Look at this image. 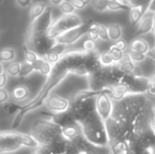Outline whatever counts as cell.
<instances>
[{
  "mask_svg": "<svg viewBox=\"0 0 155 154\" xmlns=\"http://www.w3.org/2000/svg\"><path fill=\"white\" fill-rule=\"evenodd\" d=\"M150 103L151 101L144 94H127L123 100L114 103L112 117L133 125L139 114Z\"/></svg>",
  "mask_w": 155,
  "mask_h": 154,
  "instance_id": "1",
  "label": "cell"
},
{
  "mask_svg": "<svg viewBox=\"0 0 155 154\" xmlns=\"http://www.w3.org/2000/svg\"><path fill=\"white\" fill-rule=\"evenodd\" d=\"M67 74L65 73H60V72H51L50 75L47 78L46 83L45 84V85L41 88V90L38 92V93L36 94V96L32 99L28 103L21 106L20 111L18 112V113L16 114V116L15 117L14 121H13V124H12V128L13 129H16L21 122L23 121L25 115L29 113L30 111L35 110L37 108H39L40 106L43 105L44 103H45V101L47 100V98L49 97V93L56 86L58 85L65 77H66Z\"/></svg>",
  "mask_w": 155,
  "mask_h": 154,
  "instance_id": "2",
  "label": "cell"
},
{
  "mask_svg": "<svg viewBox=\"0 0 155 154\" xmlns=\"http://www.w3.org/2000/svg\"><path fill=\"white\" fill-rule=\"evenodd\" d=\"M87 52L84 50L67 51L60 60L53 65V72H61L67 74H73L79 76H88L89 73L85 65Z\"/></svg>",
  "mask_w": 155,
  "mask_h": 154,
  "instance_id": "3",
  "label": "cell"
},
{
  "mask_svg": "<svg viewBox=\"0 0 155 154\" xmlns=\"http://www.w3.org/2000/svg\"><path fill=\"white\" fill-rule=\"evenodd\" d=\"M80 126L83 136L90 143L98 147L109 146V137L105 123L97 113L93 114Z\"/></svg>",
  "mask_w": 155,
  "mask_h": 154,
  "instance_id": "4",
  "label": "cell"
},
{
  "mask_svg": "<svg viewBox=\"0 0 155 154\" xmlns=\"http://www.w3.org/2000/svg\"><path fill=\"white\" fill-rule=\"evenodd\" d=\"M30 134L40 145L49 146L55 141L62 139V128L51 120L39 119L33 123Z\"/></svg>",
  "mask_w": 155,
  "mask_h": 154,
  "instance_id": "5",
  "label": "cell"
},
{
  "mask_svg": "<svg viewBox=\"0 0 155 154\" xmlns=\"http://www.w3.org/2000/svg\"><path fill=\"white\" fill-rule=\"evenodd\" d=\"M104 123L109 137V144L111 143L119 141L129 142L134 135V127L128 123L123 122L114 117H111Z\"/></svg>",
  "mask_w": 155,
  "mask_h": 154,
  "instance_id": "6",
  "label": "cell"
},
{
  "mask_svg": "<svg viewBox=\"0 0 155 154\" xmlns=\"http://www.w3.org/2000/svg\"><path fill=\"white\" fill-rule=\"evenodd\" d=\"M56 44V40L47 36V34H27L25 46L37 54L38 57L45 58L48 52Z\"/></svg>",
  "mask_w": 155,
  "mask_h": 154,
  "instance_id": "7",
  "label": "cell"
},
{
  "mask_svg": "<svg viewBox=\"0 0 155 154\" xmlns=\"http://www.w3.org/2000/svg\"><path fill=\"white\" fill-rule=\"evenodd\" d=\"M84 24L83 19L76 14L63 15L58 19L54 21L50 29L47 32V36L53 39H56L64 33L77 27Z\"/></svg>",
  "mask_w": 155,
  "mask_h": 154,
  "instance_id": "8",
  "label": "cell"
},
{
  "mask_svg": "<svg viewBox=\"0 0 155 154\" xmlns=\"http://www.w3.org/2000/svg\"><path fill=\"white\" fill-rule=\"evenodd\" d=\"M70 110L72 111L76 123L81 125L96 113V97L88 98L77 103H71Z\"/></svg>",
  "mask_w": 155,
  "mask_h": 154,
  "instance_id": "9",
  "label": "cell"
},
{
  "mask_svg": "<svg viewBox=\"0 0 155 154\" xmlns=\"http://www.w3.org/2000/svg\"><path fill=\"white\" fill-rule=\"evenodd\" d=\"M121 83L128 87L129 94H145L148 93L151 79L136 74H125Z\"/></svg>",
  "mask_w": 155,
  "mask_h": 154,
  "instance_id": "10",
  "label": "cell"
},
{
  "mask_svg": "<svg viewBox=\"0 0 155 154\" xmlns=\"http://www.w3.org/2000/svg\"><path fill=\"white\" fill-rule=\"evenodd\" d=\"M53 23L54 21L52 18V8L50 6H46L43 15H40L34 22L30 23L27 34H47Z\"/></svg>",
  "mask_w": 155,
  "mask_h": 154,
  "instance_id": "11",
  "label": "cell"
},
{
  "mask_svg": "<svg viewBox=\"0 0 155 154\" xmlns=\"http://www.w3.org/2000/svg\"><path fill=\"white\" fill-rule=\"evenodd\" d=\"M91 23L92 22L84 23L83 25L64 33L63 34L59 35L55 39L56 43L61 44H64L67 46L76 43L81 37H83L84 34H87V32H88V29H89Z\"/></svg>",
  "mask_w": 155,
  "mask_h": 154,
  "instance_id": "12",
  "label": "cell"
},
{
  "mask_svg": "<svg viewBox=\"0 0 155 154\" xmlns=\"http://www.w3.org/2000/svg\"><path fill=\"white\" fill-rule=\"evenodd\" d=\"M21 147L16 132H0V154L15 152Z\"/></svg>",
  "mask_w": 155,
  "mask_h": 154,
  "instance_id": "13",
  "label": "cell"
},
{
  "mask_svg": "<svg viewBox=\"0 0 155 154\" xmlns=\"http://www.w3.org/2000/svg\"><path fill=\"white\" fill-rule=\"evenodd\" d=\"M114 112V103L111 97L106 93V88L104 93L96 97V113L105 122L110 119Z\"/></svg>",
  "mask_w": 155,
  "mask_h": 154,
  "instance_id": "14",
  "label": "cell"
},
{
  "mask_svg": "<svg viewBox=\"0 0 155 154\" xmlns=\"http://www.w3.org/2000/svg\"><path fill=\"white\" fill-rule=\"evenodd\" d=\"M88 77L89 87L92 91H103L109 87L108 67H103L99 71L90 74Z\"/></svg>",
  "mask_w": 155,
  "mask_h": 154,
  "instance_id": "15",
  "label": "cell"
},
{
  "mask_svg": "<svg viewBox=\"0 0 155 154\" xmlns=\"http://www.w3.org/2000/svg\"><path fill=\"white\" fill-rule=\"evenodd\" d=\"M47 109L54 113H59L70 109L71 102L58 95H51L45 101Z\"/></svg>",
  "mask_w": 155,
  "mask_h": 154,
  "instance_id": "16",
  "label": "cell"
},
{
  "mask_svg": "<svg viewBox=\"0 0 155 154\" xmlns=\"http://www.w3.org/2000/svg\"><path fill=\"white\" fill-rule=\"evenodd\" d=\"M155 23V14L146 12L139 23L135 35H143L153 31Z\"/></svg>",
  "mask_w": 155,
  "mask_h": 154,
  "instance_id": "17",
  "label": "cell"
},
{
  "mask_svg": "<svg viewBox=\"0 0 155 154\" xmlns=\"http://www.w3.org/2000/svg\"><path fill=\"white\" fill-rule=\"evenodd\" d=\"M50 120L53 121L55 124H57L61 128L77 123L75 119H74V114L70 109L65 111V112H63V113L52 114Z\"/></svg>",
  "mask_w": 155,
  "mask_h": 154,
  "instance_id": "18",
  "label": "cell"
},
{
  "mask_svg": "<svg viewBox=\"0 0 155 154\" xmlns=\"http://www.w3.org/2000/svg\"><path fill=\"white\" fill-rule=\"evenodd\" d=\"M115 65L124 74H136V65L134 63H133L131 61V59L129 58V56L127 54H125L124 56V58L117 64H115Z\"/></svg>",
  "mask_w": 155,
  "mask_h": 154,
  "instance_id": "19",
  "label": "cell"
},
{
  "mask_svg": "<svg viewBox=\"0 0 155 154\" xmlns=\"http://www.w3.org/2000/svg\"><path fill=\"white\" fill-rule=\"evenodd\" d=\"M32 65L34 71L39 72L41 74L45 76H49L53 69V65L50 63H48L45 58H41V57H39L35 62H34Z\"/></svg>",
  "mask_w": 155,
  "mask_h": 154,
  "instance_id": "20",
  "label": "cell"
},
{
  "mask_svg": "<svg viewBox=\"0 0 155 154\" xmlns=\"http://www.w3.org/2000/svg\"><path fill=\"white\" fill-rule=\"evenodd\" d=\"M111 154H131L129 143L126 141H119L109 144Z\"/></svg>",
  "mask_w": 155,
  "mask_h": 154,
  "instance_id": "21",
  "label": "cell"
},
{
  "mask_svg": "<svg viewBox=\"0 0 155 154\" xmlns=\"http://www.w3.org/2000/svg\"><path fill=\"white\" fill-rule=\"evenodd\" d=\"M16 136L17 139L20 143V144L25 147H29V148H33V149H36L40 146L39 143L29 133H17L16 132Z\"/></svg>",
  "mask_w": 155,
  "mask_h": 154,
  "instance_id": "22",
  "label": "cell"
},
{
  "mask_svg": "<svg viewBox=\"0 0 155 154\" xmlns=\"http://www.w3.org/2000/svg\"><path fill=\"white\" fill-rule=\"evenodd\" d=\"M81 133H82L81 126L78 123L62 128V135H63V137L64 139H66L67 141H70V142L73 141L74 139H75Z\"/></svg>",
  "mask_w": 155,
  "mask_h": 154,
  "instance_id": "23",
  "label": "cell"
},
{
  "mask_svg": "<svg viewBox=\"0 0 155 154\" xmlns=\"http://www.w3.org/2000/svg\"><path fill=\"white\" fill-rule=\"evenodd\" d=\"M45 8H46V5L43 2H37L31 6L30 11H29V22L32 23L35 19H37L40 15H42Z\"/></svg>",
  "mask_w": 155,
  "mask_h": 154,
  "instance_id": "24",
  "label": "cell"
},
{
  "mask_svg": "<svg viewBox=\"0 0 155 154\" xmlns=\"http://www.w3.org/2000/svg\"><path fill=\"white\" fill-rule=\"evenodd\" d=\"M107 26V30H108V34H109V38L111 41L116 42L119 39L122 38L123 35V28L119 24H110Z\"/></svg>",
  "mask_w": 155,
  "mask_h": 154,
  "instance_id": "25",
  "label": "cell"
},
{
  "mask_svg": "<svg viewBox=\"0 0 155 154\" xmlns=\"http://www.w3.org/2000/svg\"><path fill=\"white\" fill-rule=\"evenodd\" d=\"M130 49L143 54H147L150 50V47L147 41H145L143 38H136L131 43Z\"/></svg>",
  "mask_w": 155,
  "mask_h": 154,
  "instance_id": "26",
  "label": "cell"
},
{
  "mask_svg": "<svg viewBox=\"0 0 155 154\" xmlns=\"http://www.w3.org/2000/svg\"><path fill=\"white\" fill-rule=\"evenodd\" d=\"M145 12L143 8L141 7H132L129 10V18H130V22L131 25L133 26H135L136 25H138L140 23V21L142 20L143 16L144 15Z\"/></svg>",
  "mask_w": 155,
  "mask_h": 154,
  "instance_id": "27",
  "label": "cell"
},
{
  "mask_svg": "<svg viewBox=\"0 0 155 154\" xmlns=\"http://www.w3.org/2000/svg\"><path fill=\"white\" fill-rule=\"evenodd\" d=\"M28 96H29V91L28 88L25 85L16 86L12 92V97L17 102H22L27 99Z\"/></svg>",
  "mask_w": 155,
  "mask_h": 154,
  "instance_id": "28",
  "label": "cell"
},
{
  "mask_svg": "<svg viewBox=\"0 0 155 154\" xmlns=\"http://www.w3.org/2000/svg\"><path fill=\"white\" fill-rule=\"evenodd\" d=\"M152 0H122L124 4L128 5L130 8L132 7H141L144 10V12H147V9L150 5Z\"/></svg>",
  "mask_w": 155,
  "mask_h": 154,
  "instance_id": "29",
  "label": "cell"
},
{
  "mask_svg": "<svg viewBox=\"0 0 155 154\" xmlns=\"http://www.w3.org/2000/svg\"><path fill=\"white\" fill-rule=\"evenodd\" d=\"M99 61L103 67H111L115 64L114 60L108 50L104 51L99 54Z\"/></svg>",
  "mask_w": 155,
  "mask_h": 154,
  "instance_id": "30",
  "label": "cell"
},
{
  "mask_svg": "<svg viewBox=\"0 0 155 154\" xmlns=\"http://www.w3.org/2000/svg\"><path fill=\"white\" fill-rule=\"evenodd\" d=\"M15 57V52L12 48H4L0 50V62H11Z\"/></svg>",
  "mask_w": 155,
  "mask_h": 154,
  "instance_id": "31",
  "label": "cell"
},
{
  "mask_svg": "<svg viewBox=\"0 0 155 154\" xmlns=\"http://www.w3.org/2000/svg\"><path fill=\"white\" fill-rule=\"evenodd\" d=\"M109 0H90L91 6L97 12H104L108 10Z\"/></svg>",
  "mask_w": 155,
  "mask_h": 154,
  "instance_id": "32",
  "label": "cell"
},
{
  "mask_svg": "<svg viewBox=\"0 0 155 154\" xmlns=\"http://www.w3.org/2000/svg\"><path fill=\"white\" fill-rule=\"evenodd\" d=\"M127 55L129 56V58L131 59V61L133 63H134V64H136V63H142V62H143L147 58L146 54H143V53H140V52H136V51H134V50H131V49L128 51Z\"/></svg>",
  "mask_w": 155,
  "mask_h": 154,
  "instance_id": "33",
  "label": "cell"
},
{
  "mask_svg": "<svg viewBox=\"0 0 155 154\" xmlns=\"http://www.w3.org/2000/svg\"><path fill=\"white\" fill-rule=\"evenodd\" d=\"M108 51H109V53L111 54L112 57L114 58L115 64L119 63V62L124 58V56L125 55V54H124V52H123V51H121L120 49H118L114 44H112V45L109 47Z\"/></svg>",
  "mask_w": 155,
  "mask_h": 154,
  "instance_id": "34",
  "label": "cell"
},
{
  "mask_svg": "<svg viewBox=\"0 0 155 154\" xmlns=\"http://www.w3.org/2000/svg\"><path fill=\"white\" fill-rule=\"evenodd\" d=\"M20 70H21V64L20 63H16V62H13V63H11L7 66L6 73L10 76L16 77V76L20 75Z\"/></svg>",
  "mask_w": 155,
  "mask_h": 154,
  "instance_id": "35",
  "label": "cell"
},
{
  "mask_svg": "<svg viewBox=\"0 0 155 154\" xmlns=\"http://www.w3.org/2000/svg\"><path fill=\"white\" fill-rule=\"evenodd\" d=\"M108 10H110V11H128L129 12L130 7L121 1H119V2H109Z\"/></svg>",
  "mask_w": 155,
  "mask_h": 154,
  "instance_id": "36",
  "label": "cell"
},
{
  "mask_svg": "<svg viewBox=\"0 0 155 154\" xmlns=\"http://www.w3.org/2000/svg\"><path fill=\"white\" fill-rule=\"evenodd\" d=\"M87 35L88 38L93 40V41H96L99 39V34H98V28H97V23L92 22L90 24L88 32H87Z\"/></svg>",
  "mask_w": 155,
  "mask_h": 154,
  "instance_id": "37",
  "label": "cell"
},
{
  "mask_svg": "<svg viewBox=\"0 0 155 154\" xmlns=\"http://www.w3.org/2000/svg\"><path fill=\"white\" fill-rule=\"evenodd\" d=\"M59 8L60 10L64 13V15H71V14H74L75 8L71 5L70 2H68L67 0H64L61 5H59Z\"/></svg>",
  "mask_w": 155,
  "mask_h": 154,
  "instance_id": "38",
  "label": "cell"
},
{
  "mask_svg": "<svg viewBox=\"0 0 155 154\" xmlns=\"http://www.w3.org/2000/svg\"><path fill=\"white\" fill-rule=\"evenodd\" d=\"M97 28H98V34H99V39L104 41H110L107 26L104 25L102 24L97 23Z\"/></svg>",
  "mask_w": 155,
  "mask_h": 154,
  "instance_id": "39",
  "label": "cell"
},
{
  "mask_svg": "<svg viewBox=\"0 0 155 154\" xmlns=\"http://www.w3.org/2000/svg\"><path fill=\"white\" fill-rule=\"evenodd\" d=\"M23 51H24V54H25V62L29 63V64H33L34 62H35L39 57L37 56V54H35L34 52L28 50L25 45L23 47Z\"/></svg>",
  "mask_w": 155,
  "mask_h": 154,
  "instance_id": "40",
  "label": "cell"
},
{
  "mask_svg": "<svg viewBox=\"0 0 155 154\" xmlns=\"http://www.w3.org/2000/svg\"><path fill=\"white\" fill-rule=\"evenodd\" d=\"M33 71H34V68H33L32 64H29L27 62L21 63V70H20V75L19 76L25 77V76L29 75Z\"/></svg>",
  "mask_w": 155,
  "mask_h": 154,
  "instance_id": "41",
  "label": "cell"
},
{
  "mask_svg": "<svg viewBox=\"0 0 155 154\" xmlns=\"http://www.w3.org/2000/svg\"><path fill=\"white\" fill-rule=\"evenodd\" d=\"M5 111L8 113V114H14L16 112H19L21 109V105L14 103H7L5 104L4 106Z\"/></svg>",
  "mask_w": 155,
  "mask_h": 154,
  "instance_id": "42",
  "label": "cell"
},
{
  "mask_svg": "<svg viewBox=\"0 0 155 154\" xmlns=\"http://www.w3.org/2000/svg\"><path fill=\"white\" fill-rule=\"evenodd\" d=\"M68 2L71 3V5L78 10H82L84 8H85L89 4H90V0H67Z\"/></svg>",
  "mask_w": 155,
  "mask_h": 154,
  "instance_id": "43",
  "label": "cell"
},
{
  "mask_svg": "<svg viewBox=\"0 0 155 154\" xmlns=\"http://www.w3.org/2000/svg\"><path fill=\"white\" fill-rule=\"evenodd\" d=\"M95 47H96L95 42L89 38L86 39L83 44V50L85 52H94L95 50Z\"/></svg>",
  "mask_w": 155,
  "mask_h": 154,
  "instance_id": "44",
  "label": "cell"
},
{
  "mask_svg": "<svg viewBox=\"0 0 155 154\" xmlns=\"http://www.w3.org/2000/svg\"><path fill=\"white\" fill-rule=\"evenodd\" d=\"M9 97H10L9 93L5 89H4V88L0 89V104L7 103Z\"/></svg>",
  "mask_w": 155,
  "mask_h": 154,
  "instance_id": "45",
  "label": "cell"
},
{
  "mask_svg": "<svg viewBox=\"0 0 155 154\" xmlns=\"http://www.w3.org/2000/svg\"><path fill=\"white\" fill-rule=\"evenodd\" d=\"M34 154H55L47 146L45 145H40L38 148L35 149V152Z\"/></svg>",
  "mask_w": 155,
  "mask_h": 154,
  "instance_id": "46",
  "label": "cell"
},
{
  "mask_svg": "<svg viewBox=\"0 0 155 154\" xmlns=\"http://www.w3.org/2000/svg\"><path fill=\"white\" fill-rule=\"evenodd\" d=\"M63 154H80V152L78 151V149L75 147V145L72 142H69V144H68L66 150Z\"/></svg>",
  "mask_w": 155,
  "mask_h": 154,
  "instance_id": "47",
  "label": "cell"
},
{
  "mask_svg": "<svg viewBox=\"0 0 155 154\" xmlns=\"http://www.w3.org/2000/svg\"><path fill=\"white\" fill-rule=\"evenodd\" d=\"M114 45L118 48V49H120L121 51H123V52H124L126 49H127V44H126V42L124 40V39H119L118 41H116L115 43H114Z\"/></svg>",
  "mask_w": 155,
  "mask_h": 154,
  "instance_id": "48",
  "label": "cell"
},
{
  "mask_svg": "<svg viewBox=\"0 0 155 154\" xmlns=\"http://www.w3.org/2000/svg\"><path fill=\"white\" fill-rule=\"evenodd\" d=\"M6 82H7V74H6V73H4V74H0V89L5 87V85L6 84Z\"/></svg>",
  "mask_w": 155,
  "mask_h": 154,
  "instance_id": "49",
  "label": "cell"
},
{
  "mask_svg": "<svg viewBox=\"0 0 155 154\" xmlns=\"http://www.w3.org/2000/svg\"><path fill=\"white\" fill-rule=\"evenodd\" d=\"M17 5H20L21 7H26L31 5L32 0H15Z\"/></svg>",
  "mask_w": 155,
  "mask_h": 154,
  "instance_id": "50",
  "label": "cell"
},
{
  "mask_svg": "<svg viewBox=\"0 0 155 154\" xmlns=\"http://www.w3.org/2000/svg\"><path fill=\"white\" fill-rule=\"evenodd\" d=\"M148 93L150 95L155 96V82L151 81V84H150V86H149V89H148Z\"/></svg>",
  "mask_w": 155,
  "mask_h": 154,
  "instance_id": "51",
  "label": "cell"
},
{
  "mask_svg": "<svg viewBox=\"0 0 155 154\" xmlns=\"http://www.w3.org/2000/svg\"><path fill=\"white\" fill-rule=\"evenodd\" d=\"M147 57L150 58L153 63H155V48H153V49H150L149 52L146 54Z\"/></svg>",
  "mask_w": 155,
  "mask_h": 154,
  "instance_id": "52",
  "label": "cell"
},
{
  "mask_svg": "<svg viewBox=\"0 0 155 154\" xmlns=\"http://www.w3.org/2000/svg\"><path fill=\"white\" fill-rule=\"evenodd\" d=\"M147 12H150V13H153L155 14V0H152L151 3H150V5L147 9Z\"/></svg>",
  "mask_w": 155,
  "mask_h": 154,
  "instance_id": "53",
  "label": "cell"
},
{
  "mask_svg": "<svg viewBox=\"0 0 155 154\" xmlns=\"http://www.w3.org/2000/svg\"><path fill=\"white\" fill-rule=\"evenodd\" d=\"M64 1V0H50L51 4L55 5H61Z\"/></svg>",
  "mask_w": 155,
  "mask_h": 154,
  "instance_id": "54",
  "label": "cell"
},
{
  "mask_svg": "<svg viewBox=\"0 0 155 154\" xmlns=\"http://www.w3.org/2000/svg\"><path fill=\"white\" fill-rule=\"evenodd\" d=\"M149 152L152 154H155V138L154 141H153V145H152V147L149 149Z\"/></svg>",
  "mask_w": 155,
  "mask_h": 154,
  "instance_id": "55",
  "label": "cell"
},
{
  "mask_svg": "<svg viewBox=\"0 0 155 154\" xmlns=\"http://www.w3.org/2000/svg\"><path fill=\"white\" fill-rule=\"evenodd\" d=\"M4 74V67H3L2 63L0 62V74Z\"/></svg>",
  "mask_w": 155,
  "mask_h": 154,
  "instance_id": "56",
  "label": "cell"
},
{
  "mask_svg": "<svg viewBox=\"0 0 155 154\" xmlns=\"http://www.w3.org/2000/svg\"><path fill=\"white\" fill-rule=\"evenodd\" d=\"M140 154H152L149 151H146V152H143V153H140Z\"/></svg>",
  "mask_w": 155,
  "mask_h": 154,
  "instance_id": "57",
  "label": "cell"
},
{
  "mask_svg": "<svg viewBox=\"0 0 155 154\" xmlns=\"http://www.w3.org/2000/svg\"><path fill=\"white\" fill-rule=\"evenodd\" d=\"M119 1L122 2V0H109V2H119Z\"/></svg>",
  "mask_w": 155,
  "mask_h": 154,
  "instance_id": "58",
  "label": "cell"
},
{
  "mask_svg": "<svg viewBox=\"0 0 155 154\" xmlns=\"http://www.w3.org/2000/svg\"><path fill=\"white\" fill-rule=\"evenodd\" d=\"M151 81H153V82H155V75L153 77V79H151Z\"/></svg>",
  "mask_w": 155,
  "mask_h": 154,
  "instance_id": "59",
  "label": "cell"
},
{
  "mask_svg": "<svg viewBox=\"0 0 155 154\" xmlns=\"http://www.w3.org/2000/svg\"><path fill=\"white\" fill-rule=\"evenodd\" d=\"M153 34H154V35H155V23H154V28H153Z\"/></svg>",
  "mask_w": 155,
  "mask_h": 154,
  "instance_id": "60",
  "label": "cell"
},
{
  "mask_svg": "<svg viewBox=\"0 0 155 154\" xmlns=\"http://www.w3.org/2000/svg\"><path fill=\"white\" fill-rule=\"evenodd\" d=\"M154 48H155V45H154Z\"/></svg>",
  "mask_w": 155,
  "mask_h": 154,
  "instance_id": "61",
  "label": "cell"
},
{
  "mask_svg": "<svg viewBox=\"0 0 155 154\" xmlns=\"http://www.w3.org/2000/svg\"><path fill=\"white\" fill-rule=\"evenodd\" d=\"M154 109H155V106H154Z\"/></svg>",
  "mask_w": 155,
  "mask_h": 154,
  "instance_id": "62",
  "label": "cell"
},
{
  "mask_svg": "<svg viewBox=\"0 0 155 154\" xmlns=\"http://www.w3.org/2000/svg\"><path fill=\"white\" fill-rule=\"evenodd\" d=\"M0 35H1V34H0Z\"/></svg>",
  "mask_w": 155,
  "mask_h": 154,
  "instance_id": "63",
  "label": "cell"
},
{
  "mask_svg": "<svg viewBox=\"0 0 155 154\" xmlns=\"http://www.w3.org/2000/svg\"><path fill=\"white\" fill-rule=\"evenodd\" d=\"M154 64H155V63H154Z\"/></svg>",
  "mask_w": 155,
  "mask_h": 154,
  "instance_id": "64",
  "label": "cell"
}]
</instances>
